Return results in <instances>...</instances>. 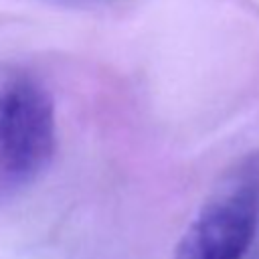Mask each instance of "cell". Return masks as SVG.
<instances>
[{
  "label": "cell",
  "instance_id": "obj_2",
  "mask_svg": "<svg viewBox=\"0 0 259 259\" xmlns=\"http://www.w3.org/2000/svg\"><path fill=\"white\" fill-rule=\"evenodd\" d=\"M259 225V176L237 172L198 208L174 259H243Z\"/></svg>",
  "mask_w": 259,
  "mask_h": 259
},
{
  "label": "cell",
  "instance_id": "obj_3",
  "mask_svg": "<svg viewBox=\"0 0 259 259\" xmlns=\"http://www.w3.org/2000/svg\"><path fill=\"white\" fill-rule=\"evenodd\" d=\"M65 2H75V4H87V2H101V0H65Z\"/></svg>",
  "mask_w": 259,
  "mask_h": 259
},
{
  "label": "cell",
  "instance_id": "obj_1",
  "mask_svg": "<svg viewBox=\"0 0 259 259\" xmlns=\"http://www.w3.org/2000/svg\"><path fill=\"white\" fill-rule=\"evenodd\" d=\"M57 148V115L49 89L28 77L0 87V196L32 184Z\"/></svg>",
  "mask_w": 259,
  "mask_h": 259
}]
</instances>
